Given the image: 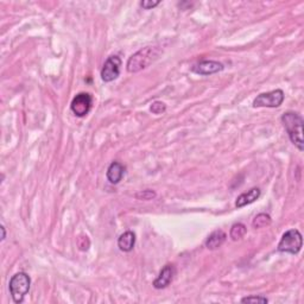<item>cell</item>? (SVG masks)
Masks as SVG:
<instances>
[{"label":"cell","mask_w":304,"mask_h":304,"mask_svg":"<svg viewBox=\"0 0 304 304\" xmlns=\"http://www.w3.org/2000/svg\"><path fill=\"white\" fill-rule=\"evenodd\" d=\"M224 69L225 66L223 63L211 60L201 61V62L196 63L195 66L191 67V71L197 75H213L220 73V71H223Z\"/></svg>","instance_id":"8"},{"label":"cell","mask_w":304,"mask_h":304,"mask_svg":"<svg viewBox=\"0 0 304 304\" xmlns=\"http://www.w3.org/2000/svg\"><path fill=\"white\" fill-rule=\"evenodd\" d=\"M30 286H31V278L25 272H18L12 278L10 279V293H11L12 299L15 303H22L27 292L30 291Z\"/></svg>","instance_id":"3"},{"label":"cell","mask_w":304,"mask_h":304,"mask_svg":"<svg viewBox=\"0 0 304 304\" xmlns=\"http://www.w3.org/2000/svg\"><path fill=\"white\" fill-rule=\"evenodd\" d=\"M0 230H2V232H3V235H2V240H5V238H6V232H5V227H4V226H2V227H0Z\"/></svg>","instance_id":"21"},{"label":"cell","mask_w":304,"mask_h":304,"mask_svg":"<svg viewBox=\"0 0 304 304\" xmlns=\"http://www.w3.org/2000/svg\"><path fill=\"white\" fill-rule=\"evenodd\" d=\"M93 106V97L90 93H78L70 104L71 112L78 118H83L90 113Z\"/></svg>","instance_id":"6"},{"label":"cell","mask_w":304,"mask_h":304,"mask_svg":"<svg viewBox=\"0 0 304 304\" xmlns=\"http://www.w3.org/2000/svg\"><path fill=\"white\" fill-rule=\"evenodd\" d=\"M269 302V299L264 296H248L241 298V303H262L266 304Z\"/></svg>","instance_id":"18"},{"label":"cell","mask_w":304,"mask_h":304,"mask_svg":"<svg viewBox=\"0 0 304 304\" xmlns=\"http://www.w3.org/2000/svg\"><path fill=\"white\" fill-rule=\"evenodd\" d=\"M262 191L259 188H252L246 193H242L241 195L238 196L237 201H235V207L237 208H242L247 204H251L257 201L259 197H260Z\"/></svg>","instance_id":"11"},{"label":"cell","mask_w":304,"mask_h":304,"mask_svg":"<svg viewBox=\"0 0 304 304\" xmlns=\"http://www.w3.org/2000/svg\"><path fill=\"white\" fill-rule=\"evenodd\" d=\"M226 239H227V234L225 233L224 231L221 230L215 231L207 238L206 247L210 251L218 250L219 247H221V246L224 245V242L226 241Z\"/></svg>","instance_id":"12"},{"label":"cell","mask_w":304,"mask_h":304,"mask_svg":"<svg viewBox=\"0 0 304 304\" xmlns=\"http://www.w3.org/2000/svg\"><path fill=\"white\" fill-rule=\"evenodd\" d=\"M136 245V234L132 231L122 233L118 239V247L122 252H131Z\"/></svg>","instance_id":"13"},{"label":"cell","mask_w":304,"mask_h":304,"mask_svg":"<svg viewBox=\"0 0 304 304\" xmlns=\"http://www.w3.org/2000/svg\"><path fill=\"white\" fill-rule=\"evenodd\" d=\"M160 4L159 0H143L141 3V6L144 10H151L156 6H158Z\"/></svg>","instance_id":"20"},{"label":"cell","mask_w":304,"mask_h":304,"mask_svg":"<svg viewBox=\"0 0 304 304\" xmlns=\"http://www.w3.org/2000/svg\"><path fill=\"white\" fill-rule=\"evenodd\" d=\"M176 275V268L172 264H168L165 265L162 269V271L159 272L158 277H157L155 281H153V288L157 290H162L165 289L170 283L173 281V277Z\"/></svg>","instance_id":"9"},{"label":"cell","mask_w":304,"mask_h":304,"mask_svg":"<svg viewBox=\"0 0 304 304\" xmlns=\"http://www.w3.org/2000/svg\"><path fill=\"white\" fill-rule=\"evenodd\" d=\"M125 173V166L119 162H112L108 166L106 177L111 184H118L122 180Z\"/></svg>","instance_id":"10"},{"label":"cell","mask_w":304,"mask_h":304,"mask_svg":"<svg viewBox=\"0 0 304 304\" xmlns=\"http://www.w3.org/2000/svg\"><path fill=\"white\" fill-rule=\"evenodd\" d=\"M121 59L117 55L109 56L101 69V80L104 82H112L117 80L120 75Z\"/></svg>","instance_id":"7"},{"label":"cell","mask_w":304,"mask_h":304,"mask_svg":"<svg viewBox=\"0 0 304 304\" xmlns=\"http://www.w3.org/2000/svg\"><path fill=\"white\" fill-rule=\"evenodd\" d=\"M303 246V238L299 231L297 230H289L286 231L278 244V251L283 253L290 254H298L302 250Z\"/></svg>","instance_id":"4"},{"label":"cell","mask_w":304,"mask_h":304,"mask_svg":"<svg viewBox=\"0 0 304 304\" xmlns=\"http://www.w3.org/2000/svg\"><path fill=\"white\" fill-rule=\"evenodd\" d=\"M270 224H271V216L266 213H260L253 219L252 226H253L255 230H258V228H264L269 226Z\"/></svg>","instance_id":"15"},{"label":"cell","mask_w":304,"mask_h":304,"mask_svg":"<svg viewBox=\"0 0 304 304\" xmlns=\"http://www.w3.org/2000/svg\"><path fill=\"white\" fill-rule=\"evenodd\" d=\"M77 245L78 248H80L81 251H87L88 248H90V239H88L87 235H80V237L77 238Z\"/></svg>","instance_id":"19"},{"label":"cell","mask_w":304,"mask_h":304,"mask_svg":"<svg viewBox=\"0 0 304 304\" xmlns=\"http://www.w3.org/2000/svg\"><path fill=\"white\" fill-rule=\"evenodd\" d=\"M158 50L153 47H146L143 48L142 50L137 51L136 54H133L127 61L126 64V69L128 73H138L145 68H148L157 57H158Z\"/></svg>","instance_id":"2"},{"label":"cell","mask_w":304,"mask_h":304,"mask_svg":"<svg viewBox=\"0 0 304 304\" xmlns=\"http://www.w3.org/2000/svg\"><path fill=\"white\" fill-rule=\"evenodd\" d=\"M284 92L282 90H275L271 92H266V93L259 94L257 98L253 100L254 108L266 107V108H277L284 101Z\"/></svg>","instance_id":"5"},{"label":"cell","mask_w":304,"mask_h":304,"mask_svg":"<svg viewBox=\"0 0 304 304\" xmlns=\"http://www.w3.org/2000/svg\"><path fill=\"white\" fill-rule=\"evenodd\" d=\"M281 120L283 126L288 132L290 141L296 146L299 151L304 150V142H303V125L304 120L302 115L296 113V112H285L282 115Z\"/></svg>","instance_id":"1"},{"label":"cell","mask_w":304,"mask_h":304,"mask_svg":"<svg viewBox=\"0 0 304 304\" xmlns=\"http://www.w3.org/2000/svg\"><path fill=\"white\" fill-rule=\"evenodd\" d=\"M246 232H247V228H246L244 224H241V223L234 224L231 228L230 237L232 240L237 241V240H239V239H241L242 237H244V235L246 234Z\"/></svg>","instance_id":"14"},{"label":"cell","mask_w":304,"mask_h":304,"mask_svg":"<svg viewBox=\"0 0 304 304\" xmlns=\"http://www.w3.org/2000/svg\"><path fill=\"white\" fill-rule=\"evenodd\" d=\"M150 111H151L153 114H162L166 111V105L162 101H155L150 106Z\"/></svg>","instance_id":"17"},{"label":"cell","mask_w":304,"mask_h":304,"mask_svg":"<svg viewBox=\"0 0 304 304\" xmlns=\"http://www.w3.org/2000/svg\"><path fill=\"white\" fill-rule=\"evenodd\" d=\"M157 194L155 193L153 190H143V191H139V193L136 194V199L137 200H144V201H150V200H153L156 199Z\"/></svg>","instance_id":"16"}]
</instances>
